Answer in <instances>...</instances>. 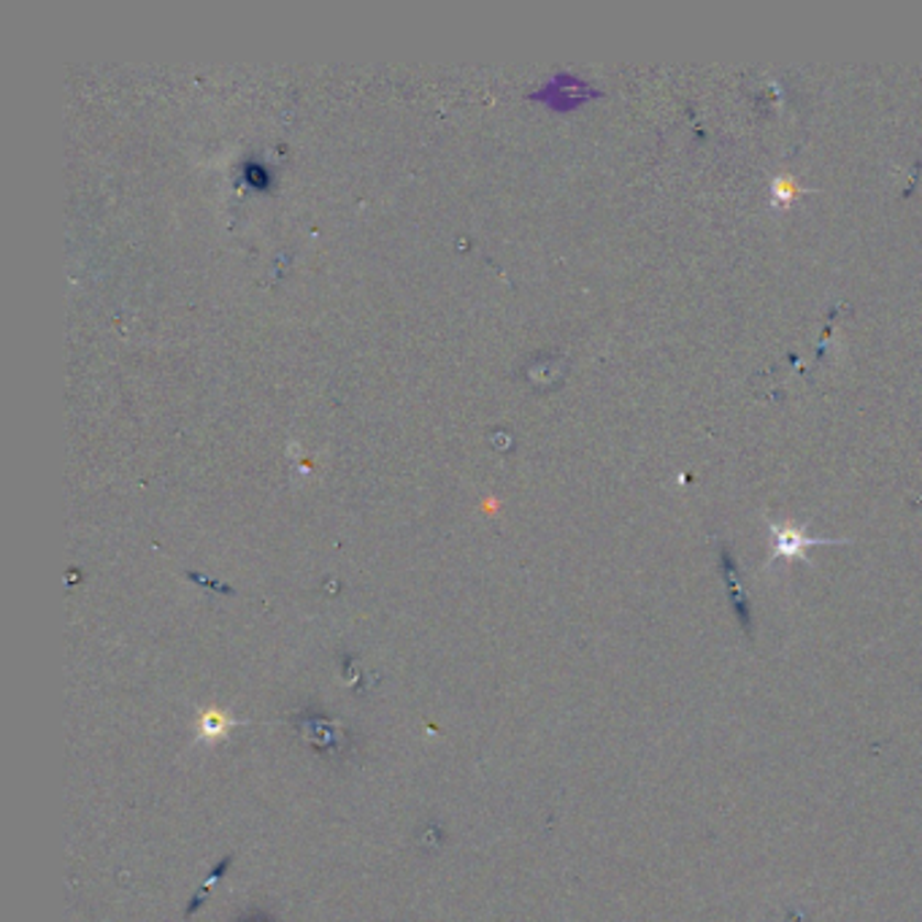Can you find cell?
<instances>
[{
  "label": "cell",
  "mask_w": 922,
  "mask_h": 922,
  "mask_svg": "<svg viewBox=\"0 0 922 922\" xmlns=\"http://www.w3.org/2000/svg\"><path fill=\"white\" fill-rule=\"evenodd\" d=\"M595 96H601V92L593 90L588 81L579 79L577 74H569V70H560V74H555L547 85H541L539 90L530 92L528 98L544 100V103L552 106V109H558V111H571V109H577L582 100L595 98Z\"/></svg>",
  "instance_id": "6da1fadb"
},
{
  "label": "cell",
  "mask_w": 922,
  "mask_h": 922,
  "mask_svg": "<svg viewBox=\"0 0 922 922\" xmlns=\"http://www.w3.org/2000/svg\"><path fill=\"white\" fill-rule=\"evenodd\" d=\"M768 534L773 536L771 560H806V552L820 544H849L847 539H820V536L806 534L798 525H768Z\"/></svg>",
  "instance_id": "7a4b0ae2"
},
{
  "label": "cell",
  "mask_w": 922,
  "mask_h": 922,
  "mask_svg": "<svg viewBox=\"0 0 922 922\" xmlns=\"http://www.w3.org/2000/svg\"><path fill=\"white\" fill-rule=\"evenodd\" d=\"M241 174H244L246 185L255 187V190H260V193L271 190V185H274V174H271L268 165L260 163V160H255V157L244 160V165H241Z\"/></svg>",
  "instance_id": "3957f363"
},
{
  "label": "cell",
  "mask_w": 922,
  "mask_h": 922,
  "mask_svg": "<svg viewBox=\"0 0 922 922\" xmlns=\"http://www.w3.org/2000/svg\"><path fill=\"white\" fill-rule=\"evenodd\" d=\"M801 185L793 179V176H777L771 185V204L779 206V204H790V200H795L798 195H803Z\"/></svg>",
  "instance_id": "277c9868"
},
{
  "label": "cell",
  "mask_w": 922,
  "mask_h": 922,
  "mask_svg": "<svg viewBox=\"0 0 922 922\" xmlns=\"http://www.w3.org/2000/svg\"><path fill=\"white\" fill-rule=\"evenodd\" d=\"M723 571H725V579H728V584H731V590H733V599H736V604H738V614H742V623L749 628V608H744L742 599H738V593H742V588H738V577H736V569H733V560H731L728 549H723Z\"/></svg>",
  "instance_id": "5b68a950"
},
{
  "label": "cell",
  "mask_w": 922,
  "mask_h": 922,
  "mask_svg": "<svg viewBox=\"0 0 922 922\" xmlns=\"http://www.w3.org/2000/svg\"><path fill=\"white\" fill-rule=\"evenodd\" d=\"M200 731H204L206 736H222V733L228 731V720H224L220 712H209L204 717V723H200Z\"/></svg>",
  "instance_id": "8992f818"
},
{
  "label": "cell",
  "mask_w": 922,
  "mask_h": 922,
  "mask_svg": "<svg viewBox=\"0 0 922 922\" xmlns=\"http://www.w3.org/2000/svg\"><path fill=\"white\" fill-rule=\"evenodd\" d=\"M239 922H274V920H271V918H268V914H263V912H257V909H255V912H250V914H244V918H241V920H239Z\"/></svg>",
  "instance_id": "52a82bcc"
}]
</instances>
